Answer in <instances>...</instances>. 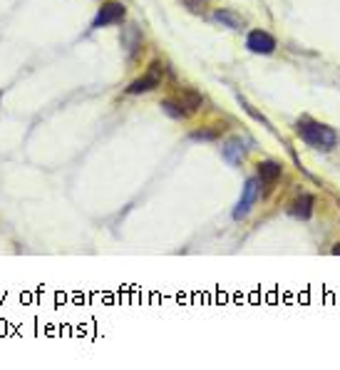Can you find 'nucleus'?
<instances>
[{"label":"nucleus","instance_id":"nucleus-3","mask_svg":"<svg viewBox=\"0 0 340 370\" xmlns=\"http://www.w3.org/2000/svg\"><path fill=\"white\" fill-rule=\"evenodd\" d=\"M164 73H167L164 62L154 60L152 65L147 67V73L142 75V77H137L134 82H129V87L124 92H127V95H142V92L157 90V87L164 85Z\"/></svg>","mask_w":340,"mask_h":370},{"label":"nucleus","instance_id":"nucleus-13","mask_svg":"<svg viewBox=\"0 0 340 370\" xmlns=\"http://www.w3.org/2000/svg\"><path fill=\"white\" fill-rule=\"evenodd\" d=\"M330 254H333V256H340V241H338V243H335L333 249H330Z\"/></svg>","mask_w":340,"mask_h":370},{"label":"nucleus","instance_id":"nucleus-2","mask_svg":"<svg viewBox=\"0 0 340 370\" xmlns=\"http://www.w3.org/2000/svg\"><path fill=\"white\" fill-rule=\"evenodd\" d=\"M201 102L204 100H201V95L196 90H191V87H176L171 98L162 100V109L169 117H174V120H187L194 112H199Z\"/></svg>","mask_w":340,"mask_h":370},{"label":"nucleus","instance_id":"nucleus-8","mask_svg":"<svg viewBox=\"0 0 340 370\" xmlns=\"http://www.w3.org/2000/svg\"><path fill=\"white\" fill-rule=\"evenodd\" d=\"M285 212L291 214L293 219H301V221H308L310 216H313V212H316V196L313 194H301L296 196V199L288 204V209Z\"/></svg>","mask_w":340,"mask_h":370},{"label":"nucleus","instance_id":"nucleus-11","mask_svg":"<svg viewBox=\"0 0 340 370\" xmlns=\"http://www.w3.org/2000/svg\"><path fill=\"white\" fill-rule=\"evenodd\" d=\"M224 124H211L207 129H194L191 132V140H201V142H211V140H219L221 134H224Z\"/></svg>","mask_w":340,"mask_h":370},{"label":"nucleus","instance_id":"nucleus-12","mask_svg":"<svg viewBox=\"0 0 340 370\" xmlns=\"http://www.w3.org/2000/svg\"><path fill=\"white\" fill-rule=\"evenodd\" d=\"M191 15H207V10L211 8L214 0H179Z\"/></svg>","mask_w":340,"mask_h":370},{"label":"nucleus","instance_id":"nucleus-5","mask_svg":"<svg viewBox=\"0 0 340 370\" xmlns=\"http://www.w3.org/2000/svg\"><path fill=\"white\" fill-rule=\"evenodd\" d=\"M124 15H127V8L122 6L120 0H104L97 15H95V20H92V28L102 30V28H110V25H120L124 20Z\"/></svg>","mask_w":340,"mask_h":370},{"label":"nucleus","instance_id":"nucleus-6","mask_svg":"<svg viewBox=\"0 0 340 370\" xmlns=\"http://www.w3.org/2000/svg\"><path fill=\"white\" fill-rule=\"evenodd\" d=\"M246 48H249L254 55H271V53H276L278 43H276V37L268 30L256 28V30H251L249 37H246Z\"/></svg>","mask_w":340,"mask_h":370},{"label":"nucleus","instance_id":"nucleus-10","mask_svg":"<svg viewBox=\"0 0 340 370\" xmlns=\"http://www.w3.org/2000/svg\"><path fill=\"white\" fill-rule=\"evenodd\" d=\"M221 28H229V30H243V18L238 15L236 10H231V8H216L211 15Z\"/></svg>","mask_w":340,"mask_h":370},{"label":"nucleus","instance_id":"nucleus-7","mask_svg":"<svg viewBox=\"0 0 340 370\" xmlns=\"http://www.w3.org/2000/svg\"><path fill=\"white\" fill-rule=\"evenodd\" d=\"M281 174H283V164L276 162V159H263V162L256 164V176H258V182H261V187L266 192H271L276 187Z\"/></svg>","mask_w":340,"mask_h":370},{"label":"nucleus","instance_id":"nucleus-9","mask_svg":"<svg viewBox=\"0 0 340 370\" xmlns=\"http://www.w3.org/2000/svg\"><path fill=\"white\" fill-rule=\"evenodd\" d=\"M221 157H224L231 167H238V164L243 162V157H246L241 137H231V140H226L224 147H221Z\"/></svg>","mask_w":340,"mask_h":370},{"label":"nucleus","instance_id":"nucleus-4","mask_svg":"<svg viewBox=\"0 0 340 370\" xmlns=\"http://www.w3.org/2000/svg\"><path fill=\"white\" fill-rule=\"evenodd\" d=\"M258 199H261V182H258V176H251V179H246V184H243L241 196H238L236 207H234V219L241 221V219L249 216V212L256 207Z\"/></svg>","mask_w":340,"mask_h":370},{"label":"nucleus","instance_id":"nucleus-1","mask_svg":"<svg viewBox=\"0 0 340 370\" xmlns=\"http://www.w3.org/2000/svg\"><path fill=\"white\" fill-rule=\"evenodd\" d=\"M296 134L303 145H308L310 149H318V152H333L340 145V134L330 124L313 120V117H301L296 122Z\"/></svg>","mask_w":340,"mask_h":370}]
</instances>
